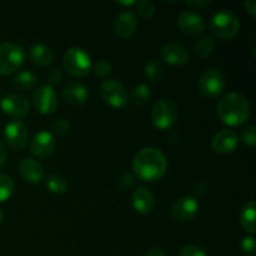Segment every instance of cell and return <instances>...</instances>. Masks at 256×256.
I'll return each instance as SVG.
<instances>
[{"label":"cell","mask_w":256,"mask_h":256,"mask_svg":"<svg viewBox=\"0 0 256 256\" xmlns=\"http://www.w3.org/2000/svg\"><path fill=\"white\" fill-rule=\"evenodd\" d=\"M138 28V18L130 10L120 12L114 22V32L120 39L130 38Z\"/></svg>","instance_id":"obj_16"},{"label":"cell","mask_w":256,"mask_h":256,"mask_svg":"<svg viewBox=\"0 0 256 256\" xmlns=\"http://www.w3.org/2000/svg\"><path fill=\"white\" fill-rule=\"evenodd\" d=\"M179 256H208L204 249L196 245H188L180 250Z\"/></svg>","instance_id":"obj_33"},{"label":"cell","mask_w":256,"mask_h":256,"mask_svg":"<svg viewBox=\"0 0 256 256\" xmlns=\"http://www.w3.org/2000/svg\"><path fill=\"white\" fill-rule=\"evenodd\" d=\"M112 66L109 62L106 60H99L96 64L94 65V72L99 78H106L108 75L112 74Z\"/></svg>","instance_id":"obj_32"},{"label":"cell","mask_w":256,"mask_h":256,"mask_svg":"<svg viewBox=\"0 0 256 256\" xmlns=\"http://www.w3.org/2000/svg\"><path fill=\"white\" fill-rule=\"evenodd\" d=\"M25 60V52L14 42L0 44V75H10L16 72Z\"/></svg>","instance_id":"obj_5"},{"label":"cell","mask_w":256,"mask_h":256,"mask_svg":"<svg viewBox=\"0 0 256 256\" xmlns=\"http://www.w3.org/2000/svg\"><path fill=\"white\" fill-rule=\"evenodd\" d=\"M14 180L6 174H0V202H4L9 199L14 192Z\"/></svg>","instance_id":"obj_28"},{"label":"cell","mask_w":256,"mask_h":256,"mask_svg":"<svg viewBox=\"0 0 256 256\" xmlns=\"http://www.w3.org/2000/svg\"><path fill=\"white\" fill-rule=\"evenodd\" d=\"M199 212V202L192 196H182L178 199L172 206V216L180 222H190Z\"/></svg>","instance_id":"obj_15"},{"label":"cell","mask_w":256,"mask_h":256,"mask_svg":"<svg viewBox=\"0 0 256 256\" xmlns=\"http://www.w3.org/2000/svg\"><path fill=\"white\" fill-rule=\"evenodd\" d=\"M32 105L40 114H52L58 108L56 92L49 85H42L32 92Z\"/></svg>","instance_id":"obj_9"},{"label":"cell","mask_w":256,"mask_h":256,"mask_svg":"<svg viewBox=\"0 0 256 256\" xmlns=\"http://www.w3.org/2000/svg\"><path fill=\"white\" fill-rule=\"evenodd\" d=\"M19 172L22 179L32 184H38L44 178V169L42 164L32 158H25L19 164Z\"/></svg>","instance_id":"obj_20"},{"label":"cell","mask_w":256,"mask_h":256,"mask_svg":"<svg viewBox=\"0 0 256 256\" xmlns=\"http://www.w3.org/2000/svg\"><path fill=\"white\" fill-rule=\"evenodd\" d=\"M216 42L212 36H204L194 45V52L199 59H205L214 52Z\"/></svg>","instance_id":"obj_24"},{"label":"cell","mask_w":256,"mask_h":256,"mask_svg":"<svg viewBox=\"0 0 256 256\" xmlns=\"http://www.w3.org/2000/svg\"><path fill=\"white\" fill-rule=\"evenodd\" d=\"M38 76L32 72H20L12 78V85L19 90H30L36 85Z\"/></svg>","instance_id":"obj_23"},{"label":"cell","mask_w":256,"mask_h":256,"mask_svg":"<svg viewBox=\"0 0 256 256\" xmlns=\"http://www.w3.org/2000/svg\"><path fill=\"white\" fill-rule=\"evenodd\" d=\"M62 80V72L60 69H52V72L48 74L49 86L52 88V85H58Z\"/></svg>","instance_id":"obj_36"},{"label":"cell","mask_w":256,"mask_h":256,"mask_svg":"<svg viewBox=\"0 0 256 256\" xmlns=\"http://www.w3.org/2000/svg\"><path fill=\"white\" fill-rule=\"evenodd\" d=\"M255 239L254 236H245L242 238L240 242V250L245 256H254L255 255Z\"/></svg>","instance_id":"obj_31"},{"label":"cell","mask_w":256,"mask_h":256,"mask_svg":"<svg viewBox=\"0 0 256 256\" xmlns=\"http://www.w3.org/2000/svg\"><path fill=\"white\" fill-rule=\"evenodd\" d=\"M168 162L165 155L156 148H144L139 150L132 160V170L142 182H158L165 175Z\"/></svg>","instance_id":"obj_1"},{"label":"cell","mask_w":256,"mask_h":256,"mask_svg":"<svg viewBox=\"0 0 256 256\" xmlns=\"http://www.w3.org/2000/svg\"><path fill=\"white\" fill-rule=\"evenodd\" d=\"M134 182H135V176L132 174H130V172H125V174H122V178L119 179L120 188L124 190H128L130 189V188H132Z\"/></svg>","instance_id":"obj_35"},{"label":"cell","mask_w":256,"mask_h":256,"mask_svg":"<svg viewBox=\"0 0 256 256\" xmlns=\"http://www.w3.org/2000/svg\"><path fill=\"white\" fill-rule=\"evenodd\" d=\"M2 222H4V214H2V212L0 210V226H2Z\"/></svg>","instance_id":"obj_42"},{"label":"cell","mask_w":256,"mask_h":256,"mask_svg":"<svg viewBox=\"0 0 256 256\" xmlns=\"http://www.w3.org/2000/svg\"><path fill=\"white\" fill-rule=\"evenodd\" d=\"M136 12L142 18H152L155 12V6L149 0H142L136 2Z\"/></svg>","instance_id":"obj_29"},{"label":"cell","mask_w":256,"mask_h":256,"mask_svg":"<svg viewBox=\"0 0 256 256\" xmlns=\"http://www.w3.org/2000/svg\"><path fill=\"white\" fill-rule=\"evenodd\" d=\"M46 186L52 194H64L68 190V182L60 175L52 174L46 178Z\"/></svg>","instance_id":"obj_27"},{"label":"cell","mask_w":256,"mask_h":256,"mask_svg":"<svg viewBox=\"0 0 256 256\" xmlns=\"http://www.w3.org/2000/svg\"><path fill=\"white\" fill-rule=\"evenodd\" d=\"M226 79L219 69H209L200 76L199 92L206 98H216L222 94Z\"/></svg>","instance_id":"obj_7"},{"label":"cell","mask_w":256,"mask_h":256,"mask_svg":"<svg viewBox=\"0 0 256 256\" xmlns=\"http://www.w3.org/2000/svg\"><path fill=\"white\" fill-rule=\"evenodd\" d=\"M144 74L152 82H160L164 76V66L156 59H150L144 68Z\"/></svg>","instance_id":"obj_25"},{"label":"cell","mask_w":256,"mask_h":256,"mask_svg":"<svg viewBox=\"0 0 256 256\" xmlns=\"http://www.w3.org/2000/svg\"><path fill=\"white\" fill-rule=\"evenodd\" d=\"M52 130H54L55 134L59 135V136H64V135H66L70 130L69 120L68 119L58 120V122H54V125H52Z\"/></svg>","instance_id":"obj_34"},{"label":"cell","mask_w":256,"mask_h":256,"mask_svg":"<svg viewBox=\"0 0 256 256\" xmlns=\"http://www.w3.org/2000/svg\"><path fill=\"white\" fill-rule=\"evenodd\" d=\"M62 66L72 76L82 78L89 74L92 62L90 55L82 48L72 46L62 56Z\"/></svg>","instance_id":"obj_4"},{"label":"cell","mask_w":256,"mask_h":256,"mask_svg":"<svg viewBox=\"0 0 256 256\" xmlns=\"http://www.w3.org/2000/svg\"><path fill=\"white\" fill-rule=\"evenodd\" d=\"M242 142L246 145H249L250 148H254L256 144V129L254 125H248L246 128H244L242 132Z\"/></svg>","instance_id":"obj_30"},{"label":"cell","mask_w":256,"mask_h":256,"mask_svg":"<svg viewBox=\"0 0 256 256\" xmlns=\"http://www.w3.org/2000/svg\"><path fill=\"white\" fill-rule=\"evenodd\" d=\"M62 96L72 106H82L89 99V92L80 82H70L62 89Z\"/></svg>","instance_id":"obj_19"},{"label":"cell","mask_w":256,"mask_h":256,"mask_svg":"<svg viewBox=\"0 0 256 256\" xmlns=\"http://www.w3.org/2000/svg\"><path fill=\"white\" fill-rule=\"evenodd\" d=\"M100 94H102V100L112 108L120 109L128 104V92L119 80H105L100 85Z\"/></svg>","instance_id":"obj_8"},{"label":"cell","mask_w":256,"mask_h":256,"mask_svg":"<svg viewBox=\"0 0 256 256\" xmlns=\"http://www.w3.org/2000/svg\"><path fill=\"white\" fill-rule=\"evenodd\" d=\"M4 138L6 144L12 148V150H20L24 149L28 144V129L22 122L15 120V122H9L4 129Z\"/></svg>","instance_id":"obj_10"},{"label":"cell","mask_w":256,"mask_h":256,"mask_svg":"<svg viewBox=\"0 0 256 256\" xmlns=\"http://www.w3.org/2000/svg\"><path fill=\"white\" fill-rule=\"evenodd\" d=\"M210 32L216 38L222 40L232 39L239 32V18L232 10L222 9L212 15L210 19Z\"/></svg>","instance_id":"obj_3"},{"label":"cell","mask_w":256,"mask_h":256,"mask_svg":"<svg viewBox=\"0 0 256 256\" xmlns=\"http://www.w3.org/2000/svg\"><path fill=\"white\" fill-rule=\"evenodd\" d=\"M152 120L156 129H170L178 120L176 104L170 99H160L152 108Z\"/></svg>","instance_id":"obj_6"},{"label":"cell","mask_w":256,"mask_h":256,"mask_svg":"<svg viewBox=\"0 0 256 256\" xmlns=\"http://www.w3.org/2000/svg\"><path fill=\"white\" fill-rule=\"evenodd\" d=\"M145 256H166L162 249H152Z\"/></svg>","instance_id":"obj_40"},{"label":"cell","mask_w":256,"mask_h":256,"mask_svg":"<svg viewBox=\"0 0 256 256\" xmlns=\"http://www.w3.org/2000/svg\"><path fill=\"white\" fill-rule=\"evenodd\" d=\"M256 205L254 200H250L249 202L242 206L240 212V224L242 229L249 234H255L256 232Z\"/></svg>","instance_id":"obj_22"},{"label":"cell","mask_w":256,"mask_h":256,"mask_svg":"<svg viewBox=\"0 0 256 256\" xmlns=\"http://www.w3.org/2000/svg\"><path fill=\"white\" fill-rule=\"evenodd\" d=\"M55 148H56V142H55L54 135L46 130H42V132L35 134L30 142V152L39 159L49 158L55 152Z\"/></svg>","instance_id":"obj_11"},{"label":"cell","mask_w":256,"mask_h":256,"mask_svg":"<svg viewBox=\"0 0 256 256\" xmlns=\"http://www.w3.org/2000/svg\"><path fill=\"white\" fill-rule=\"evenodd\" d=\"M120 5H125V6H130V5H135L136 2H119Z\"/></svg>","instance_id":"obj_41"},{"label":"cell","mask_w":256,"mask_h":256,"mask_svg":"<svg viewBox=\"0 0 256 256\" xmlns=\"http://www.w3.org/2000/svg\"><path fill=\"white\" fill-rule=\"evenodd\" d=\"M30 60L38 66H48L54 60V52L48 45L34 44L29 48L28 52Z\"/></svg>","instance_id":"obj_21"},{"label":"cell","mask_w":256,"mask_h":256,"mask_svg":"<svg viewBox=\"0 0 256 256\" xmlns=\"http://www.w3.org/2000/svg\"><path fill=\"white\" fill-rule=\"evenodd\" d=\"M0 108L5 114L14 119H22L29 112L30 102L20 94H9L0 102Z\"/></svg>","instance_id":"obj_12"},{"label":"cell","mask_w":256,"mask_h":256,"mask_svg":"<svg viewBox=\"0 0 256 256\" xmlns=\"http://www.w3.org/2000/svg\"><path fill=\"white\" fill-rule=\"evenodd\" d=\"M150 98H152V90L145 84L136 85L132 90V92H130V99H132V102L135 105H139V106L146 104L150 100Z\"/></svg>","instance_id":"obj_26"},{"label":"cell","mask_w":256,"mask_h":256,"mask_svg":"<svg viewBox=\"0 0 256 256\" xmlns=\"http://www.w3.org/2000/svg\"><path fill=\"white\" fill-rule=\"evenodd\" d=\"M6 158H8L6 148H5V145L0 142V168L5 164V162H6Z\"/></svg>","instance_id":"obj_39"},{"label":"cell","mask_w":256,"mask_h":256,"mask_svg":"<svg viewBox=\"0 0 256 256\" xmlns=\"http://www.w3.org/2000/svg\"><path fill=\"white\" fill-rule=\"evenodd\" d=\"M132 204L135 212L142 215L150 214L155 206V199L152 192L146 188H139L132 192Z\"/></svg>","instance_id":"obj_18"},{"label":"cell","mask_w":256,"mask_h":256,"mask_svg":"<svg viewBox=\"0 0 256 256\" xmlns=\"http://www.w3.org/2000/svg\"><path fill=\"white\" fill-rule=\"evenodd\" d=\"M176 24L180 32L189 36H196V35L202 34L205 29V22L202 18L192 10H185V12H180Z\"/></svg>","instance_id":"obj_13"},{"label":"cell","mask_w":256,"mask_h":256,"mask_svg":"<svg viewBox=\"0 0 256 256\" xmlns=\"http://www.w3.org/2000/svg\"><path fill=\"white\" fill-rule=\"evenodd\" d=\"M218 116L228 126L242 125L250 116L252 106L246 98L239 92H229L218 102Z\"/></svg>","instance_id":"obj_2"},{"label":"cell","mask_w":256,"mask_h":256,"mask_svg":"<svg viewBox=\"0 0 256 256\" xmlns=\"http://www.w3.org/2000/svg\"><path fill=\"white\" fill-rule=\"evenodd\" d=\"M244 6L246 9V12L252 15V18L256 16V2L255 0H246L244 2Z\"/></svg>","instance_id":"obj_38"},{"label":"cell","mask_w":256,"mask_h":256,"mask_svg":"<svg viewBox=\"0 0 256 256\" xmlns=\"http://www.w3.org/2000/svg\"><path fill=\"white\" fill-rule=\"evenodd\" d=\"M162 58L170 65H185L189 62V52L186 48L178 42H168L162 48Z\"/></svg>","instance_id":"obj_17"},{"label":"cell","mask_w":256,"mask_h":256,"mask_svg":"<svg viewBox=\"0 0 256 256\" xmlns=\"http://www.w3.org/2000/svg\"><path fill=\"white\" fill-rule=\"evenodd\" d=\"M239 135L232 129L220 130L212 140V148L218 154H230L239 146Z\"/></svg>","instance_id":"obj_14"},{"label":"cell","mask_w":256,"mask_h":256,"mask_svg":"<svg viewBox=\"0 0 256 256\" xmlns=\"http://www.w3.org/2000/svg\"><path fill=\"white\" fill-rule=\"evenodd\" d=\"M186 5L192 8V10H200L202 8L210 5V2H205V0H192V2H188Z\"/></svg>","instance_id":"obj_37"}]
</instances>
